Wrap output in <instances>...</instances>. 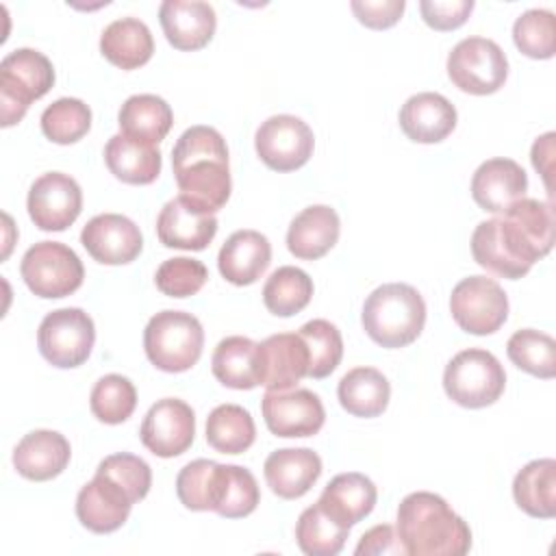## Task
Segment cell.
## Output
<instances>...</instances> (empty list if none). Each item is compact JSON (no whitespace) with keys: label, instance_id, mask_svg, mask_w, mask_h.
Masks as SVG:
<instances>
[{"label":"cell","instance_id":"1","mask_svg":"<svg viewBox=\"0 0 556 556\" xmlns=\"http://www.w3.org/2000/svg\"><path fill=\"white\" fill-rule=\"evenodd\" d=\"M554 245L552 202L521 198L504 213L480 222L471 235L473 261L486 271L517 280Z\"/></svg>","mask_w":556,"mask_h":556},{"label":"cell","instance_id":"2","mask_svg":"<svg viewBox=\"0 0 556 556\" xmlns=\"http://www.w3.org/2000/svg\"><path fill=\"white\" fill-rule=\"evenodd\" d=\"M172 169L180 195L208 213L219 211L232 189L226 139L213 126L187 128L172 148Z\"/></svg>","mask_w":556,"mask_h":556},{"label":"cell","instance_id":"3","mask_svg":"<svg viewBox=\"0 0 556 556\" xmlns=\"http://www.w3.org/2000/svg\"><path fill=\"white\" fill-rule=\"evenodd\" d=\"M397 536L410 556H463L471 547L467 521L430 491L410 493L400 502Z\"/></svg>","mask_w":556,"mask_h":556},{"label":"cell","instance_id":"4","mask_svg":"<svg viewBox=\"0 0 556 556\" xmlns=\"http://www.w3.org/2000/svg\"><path fill=\"white\" fill-rule=\"evenodd\" d=\"M361 321L374 343L389 350L406 348L424 330L426 302L415 287L387 282L367 295Z\"/></svg>","mask_w":556,"mask_h":556},{"label":"cell","instance_id":"5","mask_svg":"<svg viewBox=\"0 0 556 556\" xmlns=\"http://www.w3.org/2000/svg\"><path fill=\"white\" fill-rule=\"evenodd\" d=\"M204 330L195 315L185 311H161L150 317L143 330L148 361L169 374L191 369L202 354Z\"/></svg>","mask_w":556,"mask_h":556},{"label":"cell","instance_id":"6","mask_svg":"<svg viewBox=\"0 0 556 556\" xmlns=\"http://www.w3.org/2000/svg\"><path fill=\"white\" fill-rule=\"evenodd\" d=\"M54 85L50 59L33 48H17L0 63V117L2 126L17 124L33 100L46 96Z\"/></svg>","mask_w":556,"mask_h":556},{"label":"cell","instance_id":"7","mask_svg":"<svg viewBox=\"0 0 556 556\" xmlns=\"http://www.w3.org/2000/svg\"><path fill=\"white\" fill-rule=\"evenodd\" d=\"M506 387L502 363L486 350L458 352L443 371V389L452 402L465 408H484L500 400Z\"/></svg>","mask_w":556,"mask_h":556},{"label":"cell","instance_id":"8","mask_svg":"<svg viewBox=\"0 0 556 556\" xmlns=\"http://www.w3.org/2000/svg\"><path fill=\"white\" fill-rule=\"evenodd\" d=\"M20 274L35 295L52 300L74 293L83 285L85 267L65 243L39 241L22 256Z\"/></svg>","mask_w":556,"mask_h":556},{"label":"cell","instance_id":"9","mask_svg":"<svg viewBox=\"0 0 556 556\" xmlns=\"http://www.w3.org/2000/svg\"><path fill=\"white\" fill-rule=\"evenodd\" d=\"M96 341L93 319L76 306L56 308L48 313L37 330V345L41 356L61 369L83 365Z\"/></svg>","mask_w":556,"mask_h":556},{"label":"cell","instance_id":"10","mask_svg":"<svg viewBox=\"0 0 556 556\" xmlns=\"http://www.w3.org/2000/svg\"><path fill=\"white\" fill-rule=\"evenodd\" d=\"M447 76L465 93L489 96L506 83L508 59L493 39L467 37L452 48Z\"/></svg>","mask_w":556,"mask_h":556},{"label":"cell","instance_id":"11","mask_svg":"<svg viewBox=\"0 0 556 556\" xmlns=\"http://www.w3.org/2000/svg\"><path fill=\"white\" fill-rule=\"evenodd\" d=\"M450 313L465 332L491 334L508 317V298L497 280L469 276L452 289Z\"/></svg>","mask_w":556,"mask_h":556},{"label":"cell","instance_id":"12","mask_svg":"<svg viewBox=\"0 0 556 556\" xmlns=\"http://www.w3.org/2000/svg\"><path fill=\"white\" fill-rule=\"evenodd\" d=\"M254 146L258 159L269 169L293 172L311 159L315 137L306 122L285 113L271 115L258 126L254 135Z\"/></svg>","mask_w":556,"mask_h":556},{"label":"cell","instance_id":"13","mask_svg":"<svg viewBox=\"0 0 556 556\" xmlns=\"http://www.w3.org/2000/svg\"><path fill=\"white\" fill-rule=\"evenodd\" d=\"M26 208L37 228L65 230L83 211L80 185L70 174L48 172L30 185Z\"/></svg>","mask_w":556,"mask_h":556},{"label":"cell","instance_id":"14","mask_svg":"<svg viewBox=\"0 0 556 556\" xmlns=\"http://www.w3.org/2000/svg\"><path fill=\"white\" fill-rule=\"evenodd\" d=\"M141 443L161 458L180 456L195 437L193 408L178 397H163L150 406L139 428Z\"/></svg>","mask_w":556,"mask_h":556},{"label":"cell","instance_id":"15","mask_svg":"<svg viewBox=\"0 0 556 556\" xmlns=\"http://www.w3.org/2000/svg\"><path fill=\"white\" fill-rule=\"evenodd\" d=\"M261 410L269 432L285 439L313 437L326 419L319 395L308 389L267 391L261 400Z\"/></svg>","mask_w":556,"mask_h":556},{"label":"cell","instance_id":"16","mask_svg":"<svg viewBox=\"0 0 556 556\" xmlns=\"http://www.w3.org/2000/svg\"><path fill=\"white\" fill-rule=\"evenodd\" d=\"M80 243L102 265H126L139 256L143 237L139 226L126 215L102 213L85 224Z\"/></svg>","mask_w":556,"mask_h":556},{"label":"cell","instance_id":"17","mask_svg":"<svg viewBox=\"0 0 556 556\" xmlns=\"http://www.w3.org/2000/svg\"><path fill=\"white\" fill-rule=\"evenodd\" d=\"M217 232V217L193 200L178 195L156 217V235L165 248L204 250Z\"/></svg>","mask_w":556,"mask_h":556},{"label":"cell","instance_id":"18","mask_svg":"<svg viewBox=\"0 0 556 556\" xmlns=\"http://www.w3.org/2000/svg\"><path fill=\"white\" fill-rule=\"evenodd\" d=\"M132 504L135 502L126 489H122L113 478L96 471L93 480L76 495V517L87 530L109 534L126 523Z\"/></svg>","mask_w":556,"mask_h":556},{"label":"cell","instance_id":"19","mask_svg":"<svg viewBox=\"0 0 556 556\" xmlns=\"http://www.w3.org/2000/svg\"><path fill=\"white\" fill-rule=\"evenodd\" d=\"M161 28L165 39L176 50H200L204 48L217 26L215 9L202 0H165L159 9Z\"/></svg>","mask_w":556,"mask_h":556},{"label":"cell","instance_id":"20","mask_svg":"<svg viewBox=\"0 0 556 556\" xmlns=\"http://www.w3.org/2000/svg\"><path fill=\"white\" fill-rule=\"evenodd\" d=\"M528 176L513 159H489L471 178V198L482 211L504 213L510 204L526 198Z\"/></svg>","mask_w":556,"mask_h":556},{"label":"cell","instance_id":"21","mask_svg":"<svg viewBox=\"0 0 556 556\" xmlns=\"http://www.w3.org/2000/svg\"><path fill=\"white\" fill-rule=\"evenodd\" d=\"M261 345V384L267 391L293 389L308 374V350L298 332H278Z\"/></svg>","mask_w":556,"mask_h":556},{"label":"cell","instance_id":"22","mask_svg":"<svg viewBox=\"0 0 556 556\" xmlns=\"http://www.w3.org/2000/svg\"><path fill=\"white\" fill-rule=\"evenodd\" d=\"M263 473L271 493L282 500H298L321 476V458L308 447H282L267 456Z\"/></svg>","mask_w":556,"mask_h":556},{"label":"cell","instance_id":"23","mask_svg":"<svg viewBox=\"0 0 556 556\" xmlns=\"http://www.w3.org/2000/svg\"><path fill=\"white\" fill-rule=\"evenodd\" d=\"M70 441L56 430H33L13 450V467L26 480L56 478L70 463Z\"/></svg>","mask_w":556,"mask_h":556},{"label":"cell","instance_id":"24","mask_svg":"<svg viewBox=\"0 0 556 556\" xmlns=\"http://www.w3.org/2000/svg\"><path fill=\"white\" fill-rule=\"evenodd\" d=\"M400 128L410 141L439 143L456 128V109L441 93H415L400 109Z\"/></svg>","mask_w":556,"mask_h":556},{"label":"cell","instance_id":"25","mask_svg":"<svg viewBox=\"0 0 556 556\" xmlns=\"http://www.w3.org/2000/svg\"><path fill=\"white\" fill-rule=\"evenodd\" d=\"M271 263V245L258 230H237L232 232L219 250L217 267L219 274L237 285L245 287L256 282Z\"/></svg>","mask_w":556,"mask_h":556},{"label":"cell","instance_id":"26","mask_svg":"<svg viewBox=\"0 0 556 556\" xmlns=\"http://www.w3.org/2000/svg\"><path fill=\"white\" fill-rule=\"evenodd\" d=\"M341 222L334 208L326 204H313L300 211L287 230V248L295 258L315 261L321 258L339 241Z\"/></svg>","mask_w":556,"mask_h":556},{"label":"cell","instance_id":"27","mask_svg":"<svg viewBox=\"0 0 556 556\" xmlns=\"http://www.w3.org/2000/svg\"><path fill=\"white\" fill-rule=\"evenodd\" d=\"M378 500L376 484L358 471H348L334 476L321 491L317 504L339 523L352 528L365 519Z\"/></svg>","mask_w":556,"mask_h":556},{"label":"cell","instance_id":"28","mask_svg":"<svg viewBox=\"0 0 556 556\" xmlns=\"http://www.w3.org/2000/svg\"><path fill=\"white\" fill-rule=\"evenodd\" d=\"M211 369L228 389H254L261 384V345L241 334L226 337L213 352Z\"/></svg>","mask_w":556,"mask_h":556},{"label":"cell","instance_id":"29","mask_svg":"<svg viewBox=\"0 0 556 556\" xmlns=\"http://www.w3.org/2000/svg\"><path fill=\"white\" fill-rule=\"evenodd\" d=\"M100 52L119 70H137L152 59L154 39L146 22L137 17H119L102 30Z\"/></svg>","mask_w":556,"mask_h":556},{"label":"cell","instance_id":"30","mask_svg":"<svg viewBox=\"0 0 556 556\" xmlns=\"http://www.w3.org/2000/svg\"><path fill=\"white\" fill-rule=\"evenodd\" d=\"M104 163L117 180L128 185H150L161 174L159 148L135 141L122 132L106 141Z\"/></svg>","mask_w":556,"mask_h":556},{"label":"cell","instance_id":"31","mask_svg":"<svg viewBox=\"0 0 556 556\" xmlns=\"http://www.w3.org/2000/svg\"><path fill=\"white\" fill-rule=\"evenodd\" d=\"M117 122L122 135L148 146H156L169 132L174 113L163 98L154 93H137L122 104Z\"/></svg>","mask_w":556,"mask_h":556},{"label":"cell","instance_id":"32","mask_svg":"<svg viewBox=\"0 0 556 556\" xmlns=\"http://www.w3.org/2000/svg\"><path fill=\"white\" fill-rule=\"evenodd\" d=\"M513 497L526 515L552 519L556 515V460L539 458L519 469L513 480Z\"/></svg>","mask_w":556,"mask_h":556},{"label":"cell","instance_id":"33","mask_svg":"<svg viewBox=\"0 0 556 556\" xmlns=\"http://www.w3.org/2000/svg\"><path fill=\"white\" fill-rule=\"evenodd\" d=\"M341 406L354 417H378L389 406L391 387L382 371L374 367L350 369L337 387Z\"/></svg>","mask_w":556,"mask_h":556},{"label":"cell","instance_id":"34","mask_svg":"<svg viewBox=\"0 0 556 556\" xmlns=\"http://www.w3.org/2000/svg\"><path fill=\"white\" fill-rule=\"evenodd\" d=\"M254 439V419L239 404H219L206 417V443L222 454H241Z\"/></svg>","mask_w":556,"mask_h":556},{"label":"cell","instance_id":"35","mask_svg":"<svg viewBox=\"0 0 556 556\" xmlns=\"http://www.w3.org/2000/svg\"><path fill=\"white\" fill-rule=\"evenodd\" d=\"M348 534H350V528L332 519L317 502L306 510H302L295 526L298 545L308 556L339 554L345 545Z\"/></svg>","mask_w":556,"mask_h":556},{"label":"cell","instance_id":"36","mask_svg":"<svg viewBox=\"0 0 556 556\" xmlns=\"http://www.w3.org/2000/svg\"><path fill=\"white\" fill-rule=\"evenodd\" d=\"M313 298V280L300 267H278L263 287L265 308L278 317H291L306 308Z\"/></svg>","mask_w":556,"mask_h":556},{"label":"cell","instance_id":"37","mask_svg":"<svg viewBox=\"0 0 556 556\" xmlns=\"http://www.w3.org/2000/svg\"><path fill=\"white\" fill-rule=\"evenodd\" d=\"M222 491V465L215 460L198 458L187 463L176 478V493L189 510H213L217 508Z\"/></svg>","mask_w":556,"mask_h":556},{"label":"cell","instance_id":"38","mask_svg":"<svg viewBox=\"0 0 556 556\" xmlns=\"http://www.w3.org/2000/svg\"><path fill=\"white\" fill-rule=\"evenodd\" d=\"M506 354L515 367L536 378L547 380L556 374V341L541 330H517L506 343Z\"/></svg>","mask_w":556,"mask_h":556},{"label":"cell","instance_id":"39","mask_svg":"<svg viewBox=\"0 0 556 556\" xmlns=\"http://www.w3.org/2000/svg\"><path fill=\"white\" fill-rule=\"evenodd\" d=\"M298 334L308 350L306 376L315 380L330 376L343 358V339L339 328L328 319H311L298 330Z\"/></svg>","mask_w":556,"mask_h":556},{"label":"cell","instance_id":"40","mask_svg":"<svg viewBox=\"0 0 556 556\" xmlns=\"http://www.w3.org/2000/svg\"><path fill=\"white\" fill-rule=\"evenodd\" d=\"M89 406L93 417L102 424H122L132 415L137 406L135 384L126 376L106 374L93 384Z\"/></svg>","mask_w":556,"mask_h":556},{"label":"cell","instance_id":"41","mask_svg":"<svg viewBox=\"0 0 556 556\" xmlns=\"http://www.w3.org/2000/svg\"><path fill=\"white\" fill-rule=\"evenodd\" d=\"M91 128V109L78 98H59L41 113L43 135L61 146L76 143Z\"/></svg>","mask_w":556,"mask_h":556},{"label":"cell","instance_id":"42","mask_svg":"<svg viewBox=\"0 0 556 556\" xmlns=\"http://www.w3.org/2000/svg\"><path fill=\"white\" fill-rule=\"evenodd\" d=\"M515 46L530 59H552L556 52V20L547 9H530L513 24Z\"/></svg>","mask_w":556,"mask_h":556},{"label":"cell","instance_id":"43","mask_svg":"<svg viewBox=\"0 0 556 556\" xmlns=\"http://www.w3.org/2000/svg\"><path fill=\"white\" fill-rule=\"evenodd\" d=\"M261 491L250 469L239 465L222 467V493L215 513L226 519H239L254 513L258 506Z\"/></svg>","mask_w":556,"mask_h":556},{"label":"cell","instance_id":"44","mask_svg":"<svg viewBox=\"0 0 556 556\" xmlns=\"http://www.w3.org/2000/svg\"><path fill=\"white\" fill-rule=\"evenodd\" d=\"M206 280H208V271L204 263L187 256L163 261L154 274L156 289L169 298L195 295Z\"/></svg>","mask_w":556,"mask_h":556},{"label":"cell","instance_id":"45","mask_svg":"<svg viewBox=\"0 0 556 556\" xmlns=\"http://www.w3.org/2000/svg\"><path fill=\"white\" fill-rule=\"evenodd\" d=\"M96 471L113 478L122 489L128 491L132 502L143 500L148 495L150 486H152L150 465L143 458H139L135 454H128V452H119V454L106 456L98 465Z\"/></svg>","mask_w":556,"mask_h":556},{"label":"cell","instance_id":"46","mask_svg":"<svg viewBox=\"0 0 556 556\" xmlns=\"http://www.w3.org/2000/svg\"><path fill=\"white\" fill-rule=\"evenodd\" d=\"M419 11L430 28L454 30L467 22L473 0H421Z\"/></svg>","mask_w":556,"mask_h":556},{"label":"cell","instance_id":"47","mask_svg":"<svg viewBox=\"0 0 556 556\" xmlns=\"http://www.w3.org/2000/svg\"><path fill=\"white\" fill-rule=\"evenodd\" d=\"M350 9L354 11L361 24L374 30H382L397 24V20L406 9V2L404 0H352Z\"/></svg>","mask_w":556,"mask_h":556},{"label":"cell","instance_id":"48","mask_svg":"<svg viewBox=\"0 0 556 556\" xmlns=\"http://www.w3.org/2000/svg\"><path fill=\"white\" fill-rule=\"evenodd\" d=\"M354 554H358V556H363V554L365 556L367 554H371V556H380V554L397 556V554H406V552H404V545L397 536V530L389 523H380V526H374L371 530H367L361 536Z\"/></svg>","mask_w":556,"mask_h":556},{"label":"cell","instance_id":"49","mask_svg":"<svg viewBox=\"0 0 556 556\" xmlns=\"http://www.w3.org/2000/svg\"><path fill=\"white\" fill-rule=\"evenodd\" d=\"M552 154H554V132L539 137L532 146V165L545 178V187L552 189L549 174H552Z\"/></svg>","mask_w":556,"mask_h":556}]
</instances>
